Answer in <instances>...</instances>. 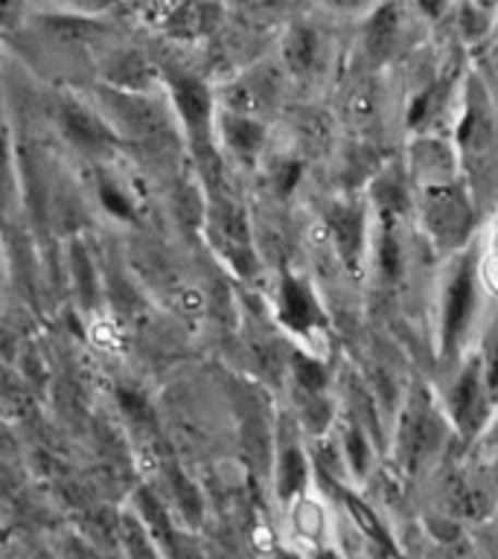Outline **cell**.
Segmentation results:
<instances>
[{"instance_id":"1","label":"cell","mask_w":498,"mask_h":559,"mask_svg":"<svg viewBox=\"0 0 498 559\" xmlns=\"http://www.w3.org/2000/svg\"><path fill=\"white\" fill-rule=\"evenodd\" d=\"M475 283H478V260L475 253H461L452 265L443 292V353H452L475 314Z\"/></svg>"},{"instance_id":"2","label":"cell","mask_w":498,"mask_h":559,"mask_svg":"<svg viewBox=\"0 0 498 559\" xmlns=\"http://www.w3.org/2000/svg\"><path fill=\"white\" fill-rule=\"evenodd\" d=\"M166 85H169V94H173V103L181 114L183 126L190 131L192 148L208 160V157H213V146H210L213 96H210L208 85L201 79L187 76V73H166Z\"/></svg>"},{"instance_id":"3","label":"cell","mask_w":498,"mask_h":559,"mask_svg":"<svg viewBox=\"0 0 498 559\" xmlns=\"http://www.w3.org/2000/svg\"><path fill=\"white\" fill-rule=\"evenodd\" d=\"M426 225L440 245H458L472 225V210L461 192L446 183L431 187L426 201Z\"/></svg>"},{"instance_id":"4","label":"cell","mask_w":498,"mask_h":559,"mask_svg":"<svg viewBox=\"0 0 498 559\" xmlns=\"http://www.w3.org/2000/svg\"><path fill=\"white\" fill-rule=\"evenodd\" d=\"M59 117H61V126H64V134H68L79 148H87V152H103V148L117 143L111 129H108L96 114L87 111L85 105L64 103L61 105Z\"/></svg>"},{"instance_id":"5","label":"cell","mask_w":498,"mask_h":559,"mask_svg":"<svg viewBox=\"0 0 498 559\" xmlns=\"http://www.w3.org/2000/svg\"><path fill=\"white\" fill-rule=\"evenodd\" d=\"M402 35H405V12H402L400 3H382L376 7L374 17L365 29V44L367 50L374 52L376 59H384L391 52L400 50Z\"/></svg>"},{"instance_id":"6","label":"cell","mask_w":498,"mask_h":559,"mask_svg":"<svg viewBox=\"0 0 498 559\" xmlns=\"http://www.w3.org/2000/svg\"><path fill=\"white\" fill-rule=\"evenodd\" d=\"M484 396H487V391H484L481 367L475 361V365H470L458 376V382L452 388V400H449L452 402L454 419L463 428H475L481 423V417H484Z\"/></svg>"},{"instance_id":"7","label":"cell","mask_w":498,"mask_h":559,"mask_svg":"<svg viewBox=\"0 0 498 559\" xmlns=\"http://www.w3.org/2000/svg\"><path fill=\"white\" fill-rule=\"evenodd\" d=\"M318 306H315L312 295L304 283H297L295 277L283 280V288H280V321L286 323L288 330L306 332L312 330L318 323Z\"/></svg>"},{"instance_id":"8","label":"cell","mask_w":498,"mask_h":559,"mask_svg":"<svg viewBox=\"0 0 498 559\" xmlns=\"http://www.w3.org/2000/svg\"><path fill=\"white\" fill-rule=\"evenodd\" d=\"M330 230L344 262L356 265L358 253H361V239H365V213L353 204H339L330 210Z\"/></svg>"},{"instance_id":"9","label":"cell","mask_w":498,"mask_h":559,"mask_svg":"<svg viewBox=\"0 0 498 559\" xmlns=\"http://www.w3.org/2000/svg\"><path fill=\"white\" fill-rule=\"evenodd\" d=\"M318 52H321V35L315 33L312 26L295 24L286 33V41H283V59H286V68L292 73H309L318 61Z\"/></svg>"},{"instance_id":"10","label":"cell","mask_w":498,"mask_h":559,"mask_svg":"<svg viewBox=\"0 0 498 559\" xmlns=\"http://www.w3.org/2000/svg\"><path fill=\"white\" fill-rule=\"evenodd\" d=\"M222 138L227 140L234 155L251 160L262 146V126L257 120L242 117V114H227L222 120Z\"/></svg>"},{"instance_id":"11","label":"cell","mask_w":498,"mask_h":559,"mask_svg":"<svg viewBox=\"0 0 498 559\" xmlns=\"http://www.w3.org/2000/svg\"><path fill=\"white\" fill-rule=\"evenodd\" d=\"M213 17H216V9L208 7V3H181L173 15L166 17V26H169V33L192 38V35L208 33Z\"/></svg>"},{"instance_id":"12","label":"cell","mask_w":498,"mask_h":559,"mask_svg":"<svg viewBox=\"0 0 498 559\" xmlns=\"http://www.w3.org/2000/svg\"><path fill=\"white\" fill-rule=\"evenodd\" d=\"M280 492L283 496H292V492H297V489L304 487L306 480V461L304 454L297 452V449H286L283 452V457H280Z\"/></svg>"},{"instance_id":"13","label":"cell","mask_w":498,"mask_h":559,"mask_svg":"<svg viewBox=\"0 0 498 559\" xmlns=\"http://www.w3.org/2000/svg\"><path fill=\"white\" fill-rule=\"evenodd\" d=\"M376 199L382 204V210L393 213V210H400L405 204V187H402V178L396 173H388L379 178L376 183Z\"/></svg>"},{"instance_id":"14","label":"cell","mask_w":498,"mask_h":559,"mask_svg":"<svg viewBox=\"0 0 498 559\" xmlns=\"http://www.w3.org/2000/svg\"><path fill=\"white\" fill-rule=\"evenodd\" d=\"M295 376L297 382L304 384L309 393H321L323 384H327V370H323V365H318L315 358L295 356Z\"/></svg>"},{"instance_id":"15","label":"cell","mask_w":498,"mask_h":559,"mask_svg":"<svg viewBox=\"0 0 498 559\" xmlns=\"http://www.w3.org/2000/svg\"><path fill=\"white\" fill-rule=\"evenodd\" d=\"M70 262H73V277H76V286L79 292H82V297L85 300H91L94 297V265H91V260H87V253L82 245H73V257H70Z\"/></svg>"},{"instance_id":"16","label":"cell","mask_w":498,"mask_h":559,"mask_svg":"<svg viewBox=\"0 0 498 559\" xmlns=\"http://www.w3.org/2000/svg\"><path fill=\"white\" fill-rule=\"evenodd\" d=\"M99 201L108 213H114L117 218H134V210H131L129 199L122 195L120 187H114L108 181H99Z\"/></svg>"},{"instance_id":"17","label":"cell","mask_w":498,"mask_h":559,"mask_svg":"<svg viewBox=\"0 0 498 559\" xmlns=\"http://www.w3.org/2000/svg\"><path fill=\"white\" fill-rule=\"evenodd\" d=\"M117 400H120L122 411H126L131 419H138V423H152V417H155V414H152V405H149L143 393L120 388V391H117Z\"/></svg>"},{"instance_id":"18","label":"cell","mask_w":498,"mask_h":559,"mask_svg":"<svg viewBox=\"0 0 498 559\" xmlns=\"http://www.w3.org/2000/svg\"><path fill=\"white\" fill-rule=\"evenodd\" d=\"M379 265H382V274L388 280L400 277V245L393 239V234L382 236V248H379Z\"/></svg>"},{"instance_id":"19","label":"cell","mask_w":498,"mask_h":559,"mask_svg":"<svg viewBox=\"0 0 498 559\" xmlns=\"http://www.w3.org/2000/svg\"><path fill=\"white\" fill-rule=\"evenodd\" d=\"M478 280H484L493 292H498V227L496 234H493V239H489L487 257H484L478 265Z\"/></svg>"},{"instance_id":"20","label":"cell","mask_w":498,"mask_h":559,"mask_svg":"<svg viewBox=\"0 0 498 559\" xmlns=\"http://www.w3.org/2000/svg\"><path fill=\"white\" fill-rule=\"evenodd\" d=\"M175 489H178V496H181V504L183 510L195 519L199 515V496H195V489H192V484H187V480L181 478V475H175Z\"/></svg>"},{"instance_id":"21","label":"cell","mask_w":498,"mask_h":559,"mask_svg":"<svg viewBox=\"0 0 498 559\" xmlns=\"http://www.w3.org/2000/svg\"><path fill=\"white\" fill-rule=\"evenodd\" d=\"M21 21V0H0V33H7Z\"/></svg>"},{"instance_id":"22","label":"cell","mask_w":498,"mask_h":559,"mask_svg":"<svg viewBox=\"0 0 498 559\" xmlns=\"http://www.w3.org/2000/svg\"><path fill=\"white\" fill-rule=\"evenodd\" d=\"M332 3H335L339 9H349V12H353V9L370 7V3H376V0H332Z\"/></svg>"},{"instance_id":"23","label":"cell","mask_w":498,"mask_h":559,"mask_svg":"<svg viewBox=\"0 0 498 559\" xmlns=\"http://www.w3.org/2000/svg\"><path fill=\"white\" fill-rule=\"evenodd\" d=\"M68 3H76V7H82V9H103V7H108L111 0H68Z\"/></svg>"},{"instance_id":"24","label":"cell","mask_w":498,"mask_h":559,"mask_svg":"<svg viewBox=\"0 0 498 559\" xmlns=\"http://www.w3.org/2000/svg\"><path fill=\"white\" fill-rule=\"evenodd\" d=\"M283 559H292V557H283Z\"/></svg>"},{"instance_id":"25","label":"cell","mask_w":498,"mask_h":559,"mask_svg":"<svg viewBox=\"0 0 498 559\" xmlns=\"http://www.w3.org/2000/svg\"><path fill=\"white\" fill-rule=\"evenodd\" d=\"M496 61H498V59H496Z\"/></svg>"}]
</instances>
